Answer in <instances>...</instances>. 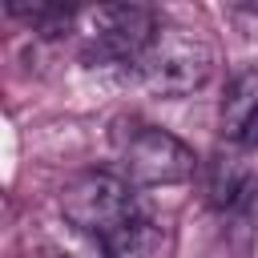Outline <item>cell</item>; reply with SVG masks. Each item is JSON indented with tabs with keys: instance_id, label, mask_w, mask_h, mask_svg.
Here are the masks:
<instances>
[{
	"instance_id": "6da1fadb",
	"label": "cell",
	"mask_w": 258,
	"mask_h": 258,
	"mask_svg": "<svg viewBox=\"0 0 258 258\" xmlns=\"http://www.w3.org/2000/svg\"><path fill=\"white\" fill-rule=\"evenodd\" d=\"M214 73V44L198 28L161 24L145 56L137 60V77L157 97H185L202 89Z\"/></svg>"
},
{
	"instance_id": "7a4b0ae2",
	"label": "cell",
	"mask_w": 258,
	"mask_h": 258,
	"mask_svg": "<svg viewBox=\"0 0 258 258\" xmlns=\"http://www.w3.org/2000/svg\"><path fill=\"white\" fill-rule=\"evenodd\" d=\"M60 214L81 234H93V238L105 242L117 226L137 218V206H133V194H129L125 177H117L109 169H89V173H81L77 181L64 185Z\"/></svg>"
},
{
	"instance_id": "3957f363",
	"label": "cell",
	"mask_w": 258,
	"mask_h": 258,
	"mask_svg": "<svg viewBox=\"0 0 258 258\" xmlns=\"http://www.w3.org/2000/svg\"><path fill=\"white\" fill-rule=\"evenodd\" d=\"M121 169L129 185H181L198 169V153L169 129L141 125L121 141Z\"/></svg>"
},
{
	"instance_id": "277c9868",
	"label": "cell",
	"mask_w": 258,
	"mask_h": 258,
	"mask_svg": "<svg viewBox=\"0 0 258 258\" xmlns=\"http://www.w3.org/2000/svg\"><path fill=\"white\" fill-rule=\"evenodd\" d=\"M157 28H161L157 16L141 4H101L93 12L89 60L97 56L101 64H137L153 44Z\"/></svg>"
},
{
	"instance_id": "5b68a950",
	"label": "cell",
	"mask_w": 258,
	"mask_h": 258,
	"mask_svg": "<svg viewBox=\"0 0 258 258\" xmlns=\"http://www.w3.org/2000/svg\"><path fill=\"white\" fill-rule=\"evenodd\" d=\"M254 198V177L238 157H214L206 169V202L214 210H238Z\"/></svg>"
},
{
	"instance_id": "8992f818",
	"label": "cell",
	"mask_w": 258,
	"mask_h": 258,
	"mask_svg": "<svg viewBox=\"0 0 258 258\" xmlns=\"http://www.w3.org/2000/svg\"><path fill=\"white\" fill-rule=\"evenodd\" d=\"M254 117H258V69H246V73H238L230 81V89L222 97V109H218L222 137L242 141Z\"/></svg>"
},
{
	"instance_id": "52a82bcc",
	"label": "cell",
	"mask_w": 258,
	"mask_h": 258,
	"mask_svg": "<svg viewBox=\"0 0 258 258\" xmlns=\"http://www.w3.org/2000/svg\"><path fill=\"white\" fill-rule=\"evenodd\" d=\"M161 242H165V230L153 222V218H129L125 226H117L101 246H105V254L109 258H157V250H161Z\"/></svg>"
},
{
	"instance_id": "ba28073f",
	"label": "cell",
	"mask_w": 258,
	"mask_h": 258,
	"mask_svg": "<svg viewBox=\"0 0 258 258\" xmlns=\"http://www.w3.org/2000/svg\"><path fill=\"white\" fill-rule=\"evenodd\" d=\"M48 258H73V254H48Z\"/></svg>"
},
{
	"instance_id": "9c48e42d",
	"label": "cell",
	"mask_w": 258,
	"mask_h": 258,
	"mask_svg": "<svg viewBox=\"0 0 258 258\" xmlns=\"http://www.w3.org/2000/svg\"><path fill=\"white\" fill-rule=\"evenodd\" d=\"M250 12H254V16H258V4H250Z\"/></svg>"
}]
</instances>
